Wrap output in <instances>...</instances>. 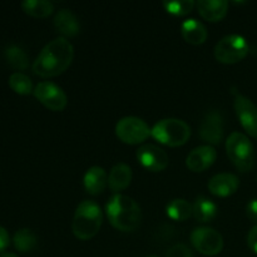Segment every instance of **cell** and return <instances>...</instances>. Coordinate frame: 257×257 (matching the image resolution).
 I'll return each mask as SVG.
<instances>
[{
	"mask_svg": "<svg viewBox=\"0 0 257 257\" xmlns=\"http://www.w3.org/2000/svg\"><path fill=\"white\" fill-rule=\"evenodd\" d=\"M74 48L64 37L55 38L48 43L33 63L34 74L42 78H53L63 74L72 64Z\"/></svg>",
	"mask_w": 257,
	"mask_h": 257,
	"instance_id": "obj_1",
	"label": "cell"
},
{
	"mask_svg": "<svg viewBox=\"0 0 257 257\" xmlns=\"http://www.w3.org/2000/svg\"><path fill=\"white\" fill-rule=\"evenodd\" d=\"M110 225L122 232H133L141 225L142 213L138 203L124 195H114L105 206Z\"/></svg>",
	"mask_w": 257,
	"mask_h": 257,
	"instance_id": "obj_2",
	"label": "cell"
},
{
	"mask_svg": "<svg viewBox=\"0 0 257 257\" xmlns=\"http://www.w3.org/2000/svg\"><path fill=\"white\" fill-rule=\"evenodd\" d=\"M103 213L99 205L94 201L85 200L78 205L72 222V231L79 240H90L100 230Z\"/></svg>",
	"mask_w": 257,
	"mask_h": 257,
	"instance_id": "obj_3",
	"label": "cell"
},
{
	"mask_svg": "<svg viewBox=\"0 0 257 257\" xmlns=\"http://www.w3.org/2000/svg\"><path fill=\"white\" fill-rule=\"evenodd\" d=\"M151 136L168 147H180L190 140L191 128L185 120L177 118H166L153 125Z\"/></svg>",
	"mask_w": 257,
	"mask_h": 257,
	"instance_id": "obj_4",
	"label": "cell"
},
{
	"mask_svg": "<svg viewBox=\"0 0 257 257\" xmlns=\"http://www.w3.org/2000/svg\"><path fill=\"white\" fill-rule=\"evenodd\" d=\"M226 152L241 172H250L255 166V148L243 133L233 132L226 140Z\"/></svg>",
	"mask_w": 257,
	"mask_h": 257,
	"instance_id": "obj_5",
	"label": "cell"
},
{
	"mask_svg": "<svg viewBox=\"0 0 257 257\" xmlns=\"http://www.w3.org/2000/svg\"><path fill=\"white\" fill-rule=\"evenodd\" d=\"M250 45L238 34L223 37L215 47V58L222 64H236L247 57Z\"/></svg>",
	"mask_w": 257,
	"mask_h": 257,
	"instance_id": "obj_6",
	"label": "cell"
},
{
	"mask_svg": "<svg viewBox=\"0 0 257 257\" xmlns=\"http://www.w3.org/2000/svg\"><path fill=\"white\" fill-rule=\"evenodd\" d=\"M152 133V128L138 117H124L118 120L115 135L125 145H141Z\"/></svg>",
	"mask_w": 257,
	"mask_h": 257,
	"instance_id": "obj_7",
	"label": "cell"
},
{
	"mask_svg": "<svg viewBox=\"0 0 257 257\" xmlns=\"http://www.w3.org/2000/svg\"><path fill=\"white\" fill-rule=\"evenodd\" d=\"M191 243L200 253L216 256L222 251L223 238L218 231L211 227H197L191 233Z\"/></svg>",
	"mask_w": 257,
	"mask_h": 257,
	"instance_id": "obj_8",
	"label": "cell"
},
{
	"mask_svg": "<svg viewBox=\"0 0 257 257\" xmlns=\"http://www.w3.org/2000/svg\"><path fill=\"white\" fill-rule=\"evenodd\" d=\"M33 93L45 108L53 112H60L68 104V97L64 90L52 82L38 83Z\"/></svg>",
	"mask_w": 257,
	"mask_h": 257,
	"instance_id": "obj_9",
	"label": "cell"
},
{
	"mask_svg": "<svg viewBox=\"0 0 257 257\" xmlns=\"http://www.w3.org/2000/svg\"><path fill=\"white\" fill-rule=\"evenodd\" d=\"M233 107L243 130L257 140V107L252 100L242 94H236Z\"/></svg>",
	"mask_w": 257,
	"mask_h": 257,
	"instance_id": "obj_10",
	"label": "cell"
},
{
	"mask_svg": "<svg viewBox=\"0 0 257 257\" xmlns=\"http://www.w3.org/2000/svg\"><path fill=\"white\" fill-rule=\"evenodd\" d=\"M137 160L148 171L160 172L167 168L170 158L166 151L155 145H143L137 150Z\"/></svg>",
	"mask_w": 257,
	"mask_h": 257,
	"instance_id": "obj_11",
	"label": "cell"
},
{
	"mask_svg": "<svg viewBox=\"0 0 257 257\" xmlns=\"http://www.w3.org/2000/svg\"><path fill=\"white\" fill-rule=\"evenodd\" d=\"M201 140L211 145H220L223 138V118L218 110H210L200 125Z\"/></svg>",
	"mask_w": 257,
	"mask_h": 257,
	"instance_id": "obj_12",
	"label": "cell"
},
{
	"mask_svg": "<svg viewBox=\"0 0 257 257\" xmlns=\"http://www.w3.org/2000/svg\"><path fill=\"white\" fill-rule=\"evenodd\" d=\"M217 152L212 146H200L188 153L186 166L192 172H203L215 163Z\"/></svg>",
	"mask_w": 257,
	"mask_h": 257,
	"instance_id": "obj_13",
	"label": "cell"
},
{
	"mask_svg": "<svg viewBox=\"0 0 257 257\" xmlns=\"http://www.w3.org/2000/svg\"><path fill=\"white\" fill-rule=\"evenodd\" d=\"M240 181L237 176L232 173H218L215 175L208 182V190L213 196L217 197H228L238 190Z\"/></svg>",
	"mask_w": 257,
	"mask_h": 257,
	"instance_id": "obj_14",
	"label": "cell"
},
{
	"mask_svg": "<svg viewBox=\"0 0 257 257\" xmlns=\"http://www.w3.org/2000/svg\"><path fill=\"white\" fill-rule=\"evenodd\" d=\"M201 17L208 22H220L226 17L228 3L226 0H200L196 3Z\"/></svg>",
	"mask_w": 257,
	"mask_h": 257,
	"instance_id": "obj_15",
	"label": "cell"
},
{
	"mask_svg": "<svg viewBox=\"0 0 257 257\" xmlns=\"http://www.w3.org/2000/svg\"><path fill=\"white\" fill-rule=\"evenodd\" d=\"M83 185L85 191L92 196H98L105 190L108 185V176L105 171L99 166L90 167L85 172L83 178Z\"/></svg>",
	"mask_w": 257,
	"mask_h": 257,
	"instance_id": "obj_16",
	"label": "cell"
},
{
	"mask_svg": "<svg viewBox=\"0 0 257 257\" xmlns=\"http://www.w3.org/2000/svg\"><path fill=\"white\" fill-rule=\"evenodd\" d=\"M54 27L65 37H75L80 32V23L74 13L69 9H62L55 14Z\"/></svg>",
	"mask_w": 257,
	"mask_h": 257,
	"instance_id": "obj_17",
	"label": "cell"
},
{
	"mask_svg": "<svg viewBox=\"0 0 257 257\" xmlns=\"http://www.w3.org/2000/svg\"><path fill=\"white\" fill-rule=\"evenodd\" d=\"M132 168L125 163H117L113 166L108 176V186L113 192H120L131 185Z\"/></svg>",
	"mask_w": 257,
	"mask_h": 257,
	"instance_id": "obj_18",
	"label": "cell"
},
{
	"mask_svg": "<svg viewBox=\"0 0 257 257\" xmlns=\"http://www.w3.org/2000/svg\"><path fill=\"white\" fill-rule=\"evenodd\" d=\"M181 34L183 39L192 45L203 44L207 39V29L197 19H187L181 24Z\"/></svg>",
	"mask_w": 257,
	"mask_h": 257,
	"instance_id": "obj_19",
	"label": "cell"
},
{
	"mask_svg": "<svg viewBox=\"0 0 257 257\" xmlns=\"http://www.w3.org/2000/svg\"><path fill=\"white\" fill-rule=\"evenodd\" d=\"M217 215V206L206 197H197L193 203V217L197 222H210Z\"/></svg>",
	"mask_w": 257,
	"mask_h": 257,
	"instance_id": "obj_20",
	"label": "cell"
},
{
	"mask_svg": "<svg viewBox=\"0 0 257 257\" xmlns=\"http://www.w3.org/2000/svg\"><path fill=\"white\" fill-rule=\"evenodd\" d=\"M22 9L30 17L42 19L52 14L54 10V4L48 0H25L22 3Z\"/></svg>",
	"mask_w": 257,
	"mask_h": 257,
	"instance_id": "obj_21",
	"label": "cell"
},
{
	"mask_svg": "<svg viewBox=\"0 0 257 257\" xmlns=\"http://www.w3.org/2000/svg\"><path fill=\"white\" fill-rule=\"evenodd\" d=\"M166 211L173 221H186L193 215V206L185 198H176L168 203Z\"/></svg>",
	"mask_w": 257,
	"mask_h": 257,
	"instance_id": "obj_22",
	"label": "cell"
},
{
	"mask_svg": "<svg viewBox=\"0 0 257 257\" xmlns=\"http://www.w3.org/2000/svg\"><path fill=\"white\" fill-rule=\"evenodd\" d=\"M13 243H14L17 251L22 253H28L34 250L37 246V236L29 228H20L14 233Z\"/></svg>",
	"mask_w": 257,
	"mask_h": 257,
	"instance_id": "obj_23",
	"label": "cell"
},
{
	"mask_svg": "<svg viewBox=\"0 0 257 257\" xmlns=\"http://www.w3.org/2000/svg\"><path fill=\"white\" fill-rule=\"evenodd\" d=\"M5 59L9 63L10 67H13L17 70H25L29 67V57L18 45H10L5 49Z\"/></svg>",
	"mask_w": 257,
	"mask_h": 257,
	"instance_id": "obj_24",
	"label": "cell"
},
{
	"mask_svg": "<svg viewBox=\"0 0 257 257\" xmlns=\"http://www.w3.org/2000/svg\"><path fill=\"white\" fill-rule=\"evenodd\" d=\"M9 87L12 88V90H14L15 93L20 95H28L34 92L32 79L28 75H25L24 73L20 72H15L10 75Z\"/></svg>",
	"mask_w": 257,
	"mask_h": 257,
	"instance_id": "obj_25",
	"label": "cell"
},
{
	"mask_svg": "<svg viewBox=\"0 0 257 257\" xmlns=\"http://www.w3.org/2000/svg\"><path fill=\"white\" fill-rule=\"evenodd\" d=\"M166 12L176 17H185L192 12L195 2L192 0H176V2H163Z\"/></svg>",
	"mask_w": 257,
	"mask_h": 257,
	"instance_id": "obj_26",
	"label": "cell"
},
{
	"mask_svg": "<svg viewBox=\"0 0 257 257\" xmlns=\"http://www.w3.org/2000/svg\"><path fill=\"white\" fill-rule=\"evenodd\" d=\"M166 257H193L190 248L183 243H177L168 250Z\"/></svg>",
	"mask_w": 257,
	"mask_h": 257,
	"instance_id": "obj_27",
	"label": "cell"
},
{
	"mask_svg": "<svg viewBox=\"0 0 257 257\" xmlns=\"http://www.w3.org/2000/svg\"><path fill=\"white\" fill-rule=\"evenodd\" d=\"M247 245L250 250L257 255V225L253 226L250 230L247 236Z\"/></svg>",
	"mask_w": 257,
	"mask_h": 257,
	"instance_id": "obj_28",
	"label": "cell"
},
{
	"mask_svg": "<svg viewBox=\"0 0 257 257\" xmlns=\"http://www.w3.org/2000/svg\"><path fill=\"white\" fill-rule=\"evenodd\" d=\"M246 215L250 218L252 222H255L257 225V198L255 200H251L250 202L246 206Z\"/></svg>",
	"mask_w": 257,
	"mask_h": 257,
	"instance_id": "obj_29",
	"label": "cell"
},
{
	"mask_svg": "<svg viewBox=\"0 0 257 257\" xmlns=\"http://www.w3.org/2000/svg\"><path fill=\"white\" fill-rule=\"evenodd\" d=\"M9 243H10L9 233H8V231L5 230L4 227L0 226V252H4V250L9 246Z\"/></svg>",
	"mask_w": 257,
	"mask_h": 257,
	"instance_id": "obj_30",
	"label": "cell"
},
{
	"mask_svg": "<svg viewBox=\"0 0 257 257\" xmlns=\"http://www.w3.org/2000/svg\"><path fill=\"white\" fill-rule=\"evenodd\" d=\"M0 257H19V256L14 252H7V251H4V252L0 253Z\"/></svg>",
	"mask_w": 257,
	"mask_h": 257,
	"instance_id": "obj_31",
	"label": "cell"
},
{
	"mask_svg": "<svg viewBox=\"0 0 257 257\" xmlns=\"http://www.w3.org/2000/svg\"><path fill=\"white\" fill-rule=\"evenodd\" d=\"M147 257H158V256H155V255H152V256H147Z\"/></svg>",
	"mask_w": 257,
	"mask_h": 257,
	"instance_id": "obj_32",
	"label": "cell"
}]
</instances>
